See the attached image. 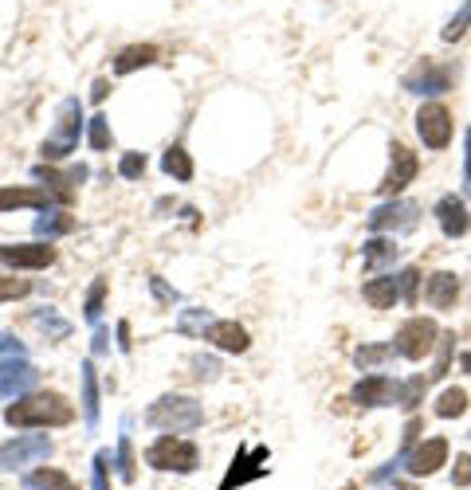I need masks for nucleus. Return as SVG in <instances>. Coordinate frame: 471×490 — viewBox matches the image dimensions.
<instances>
[{"label":"nucleus","instance_id":"obj_1","mask_svg":"<svg viewBox=\"0 0 471 490\" xmlns=\"http://www.w3.org/2000/svg\"><path fill=\"white\" fill-rule=\"evenodd\" d=\"M4 420L12 428H63V424L75 420V408L67 404L63 393H32L8 408Z\"/></svg>","mask_w":471,"mask_h":490},{"label":"nucleus","instance_id":"obj_2","mask_svg":"<svg viewBox=\"0 0 471 490\" xmlns=\"http://www.w3.org/2000/svg\"><path fill=\"white\" fill-rule=\"evenodd\" d=\"M146 420L153 424V428L174 432V435H177V432H193V428H201L205 412H201V404L189 401V396H161V401L146 412Z\"/></svg>","mask_w":471,"mask_h":490},{"label":"nucleus","instance_id":"obj_3","mask_svg":"<svg viewBox=\"0 0 471 490\" xmlns=\"http://www.w3.org/2000/svg\"><path fill=\"white\" fill-rule=\"evenodd\" d=\"M146 463L153 471H177V475H189V471H197V463H201V451H197V443L181 440V435H161V440L146 451Z\"/></svg>","mask_w":471,"mask_h":490},{"label":"nucleus","instance_id":"obj_4","mask_svg":"<svg viewBox=\"0 0 471 490\" xmlns=\"http://www.w3.org/2000/svg\"><path fill=\"white\" fill-rule=\"evenodd\" d=\"M436 341H440V330H436V322L432 318H409V322L397 330V353L401 357H409V361H424L432 349H436Z\"/></svg>","mask_w":471,"mask_h":490},{"label":"nucleus","instance_id":"obj_5","mask_svg":"<svg viewBox=\"0 0 471 490\" xmlns=\"http://www.w3.org/2000/svg\"><path fill=\"white\" fill-rule=\"evenodd\" d=\"M79 126H83V106H79L75 98H67V103H63V111H59V130H56V138L43 142L40 153H43L48 161L67 157V153L79 145Z\"/></svg>","mask_w":471,"mask_h":490},{"label":"nucleus","instance_id":"obj_6","mask_svg":"<svg viewBox=\"0 0 471 490\" xmlns=\"http://www.w3.org/2000/svg\"><path fill=\"white\" fill-rule=\"evenodd\" d=\"M51 456V440L48 435H16L12 443L0 448V467L4 471H20V467H32V463L48 459Z\"/></svg>","mask_w":471,"mask_h":490},{"label":"nucleus","instance_id":"obj_7","mask_svg":"<svg viewBox=\"0 0 471 490\" xmlns=\"http://www.w3.org/2000/svg\"><path fill=\"white\" fill-rule=\"evenodd\" d=\"M416 134L429 149H444L452 142V114L444 103H424L421 114H416Z\"/></svg>","mask_w":471,"mask_h":490},{"label":"nucleus","instance_id":"obj_8","mask_svg":"<svg viewBox=\"0 0 471 490\" xmlns=\"http://www.w3.org/2000/svg\"><path fill=\"white\" fill-rule=\"evenodd\" d=\"M393 161H389V173L382 180V193L385 196H397L405 185H413V177L421 173V161H416V153L409 149V145H401V142H393Z\"/></svg>","mask_w":471,"mask_h":490},{"label":"nucleus","instance_id":"obj_9","mask_svg":"<svg viewBox=\"0 0 471 490\" xmlns=\"http://www.w3.org/2000/svg\"><path fill=\"white\" fill-rule=\"evenodd\" d=\"M0 263H4V267L43 271L56 263V248H51V243H4V248H0Z\"/></svg>","mask_w":471,"mask_h":490},{"label":"nucleus","instance_id":"obj_10","mask_svg":"<svg viewBox=\"0 0 471 490\" xmlns=\"http://www.w3.org/2000/svg\"><path fill=\"white\" fill-rule=\"evenodd\" d=\"M448 463V440H440V435H432V440H424L421 448L409 456V475L424 479V475H436V471Z\"/></svg>","mask_w":471,"mask_h":490},{"label":"nucleus","instance_id":"obj_11","mask_svg":"<svg viewBox=\"0 0 471 490\" xmlns=\"http://www.w3.org/2000/svg\"><path fill=\"white\" fill-rule=\"evenodd\" d=\"M264 463H267V451H264V448H256V451L243 448L240 456L232 459V471L224 475L220 490H236V486L248 483V479H259V475H264Z\"/></svg>","mask_w":471,"mask_h":490},{"label":"nucleus","instance_id":"obj_12","mask_svg":"<svg viewBox=\"0 0 471 490\" xmlns=\"http://www.w3.org/2000/svg\"><path fill=\"white\" fill-rule=\"evenodd\" d=\"M397 393H401V388H397L385 373H369L358 388H353V401L366 404V408H382V404H393Z\"/></svg>","mask_w":471,"mask_h":490},{"label":"nucleus","instance_id":"obj_13","mask_svg":"<svg viewBox=\"0 0 471 490\" xmlns=\"http://www.w3.org/2000/svg\"><path fill=\"white\" fill-rule=\"evenodd\" d=\"M436 220H440V228L444 235H464L471 228V216H467V204L464 201H456V196H444V201L436 204Z\"/></svg>","mask_w":471,"mask_h":490},{"label":"nucleus","instance_id":"obj_14","mask_svg":"<svg viewBox=\"0 0 471 490\" xmlns=\"http://www.w3.org/2000/svg\"><path fill=\"white\" fill-rule=\"evenodd\" d=\"M416 224V204L409 201H397V204H385L369 216V228L382 232V228H413Z\"/></svg>","mask_w":471,"mask_h":490},{"label":"nucleus","instance_id":"obj_15","mask_svg":"<svg viewBox=\"0 0 471 490\" xmlns=\"http://www.w3.org/2000/svg\"><path fill=\"white\" fill-rule=\"evenodd\" d=\"M208 341H212V346H220L224 353H243V349L251 346L248 330H243V325H236V322H212V325H208Z\"/></svg>","mask_w":471,"mask_h":490},{"label":"nucleus","instance_id":"obj_16","mask_svg":"<svg viewBox=\"0 0 471 490\" xmlns=\"http://www.w3.org/2000/svg\"><path fill=\"white\" fill-rule=\"evenodd\" d=\"M424 298H429L436 310H448V306H456V298H459V279L452 275V271H440V275L429 279V290H424Z\"/></svg>","mask_w":471,"mask_h":490},{"label":"nucleus","instance_id":"obj_17","mask_svg":"<svg viewBox=\"0 0 471 490\" xmlns=\"http://www.w3.org/2000/svg\"><path fill=\"white\" fill-rule=\"evenodd\" d=\"M51 193L48 188H0V212L8 208H48Z\"/></svg>","mask_w":471,"mask_h":490},{"label":"nucleus","instance_id":"obj_18","mask_svg":"<svg viewBox=\"0 0 471 490\" xmlns=\"http://www.w3.org/2000/svg\"><path fill=\"white\" fill-rule=\"evenodd\" d=\"M161 51L153 48V43H134V48H122L118 51V59H114V71L118 75H130V71H138V67H150V63H158Z\"/></svg>","mask_w":471,"mask_h":490},{"label":"nucleus","instance_id":"obj_19","mask_svg":"<svg viewBox=\"0 0 471 490\" xmlns=\"http://www.w3.org/2000/svg\"><path fill=\"white\" fill-rule=\"evenodd\" d=\"M361 295H366V302L374 306V310H389V306L401 298V287H397V279L382 275V279H369V283L361 287Z\"/></svg>","mask_w":471,"mask_h":490},{"label":"nucleus","instance_id":"obj_20","mask_svg":"<svg viewBox=\"0 0 471 490\" xmlns=\"http://www.w3.org/2000/svg\"><path fill=\"white\" fill-rule=\"evenodd\" d=\"M448 83H452L448 71H436L429 59H424L421 67H416L413 75L405 79V87H409V90H421V95H432V90H448Z\"/></svg>","mask_w":471,"mask_h":490},{"label":"nucleus","instance_id":"obj_21","mask_svg":"<svg viewBox=\"0 0 471 490\" xmlns=\"http://www.w3.org/2000/svg\"><path fill=\"white\" fill-rule=\"evenodd\" d=\"M24 490H79V486L71 483L63 471H56V467H40L35 475L24 479Z\"/></svg>","mask_w":471,"mask_h":490},{"label":"nucleus","instance_id":"obj_22","mask_svg":"<svg viewBox=\"0 0 471 490\" xmlns=\"http://www.w3.org/2000/svg\"><path fill=\"white\" fill-rule=\"evenodd\" d=\"M32 380H35V369H28V365L16 369V361H12V365H0V396L16 393V388L32 385Z\"/></svg>","mask_w":471,"mask_h":490},{"label":"nucleus","instance_id":"obj_23","mask_svg":"<svg viewBox=\"0 0 471 490\" xmlns=\"http://www.w3.org/2000/svg\"><path fill=\"white\" fill-rule=\"evenodd\" d=\"M161 169H166L169 177H177V180H189V177H193V161H189V153L181 149V145H169L166 157H161Z\"/></svg>","mask_w":471,"mask_h":490},{"label":"nucleus","instance_id":"obj_24","mask_svg":"<svg viewBox=\"0 0 471 490\" xmlns=\"http://www.w3.org/2000/svg\"><path fill=\"white\" fill-rule=\"evenodd\" d=\"M467 412V393L464 388H444L440 401H436V416L452 420V416H464Z\"/></svg>","mask_w":471,"mask_h":490},{"label":"nucleus","instance_id":"obj_25","mask_svg":"<svg viewBox=\"0 0 471 490\" xmlns=\"http://www.w3.org/2000/svg\"><path fill=\"white\" fill-rule=\"evenodd\" d=\"M32 290L28 279H16V275H0V302H12V298H24Z\"/></svg>","mask_w":471,"mask_h":490},{"label":"nucleus","instance_id":"obj_26","mask_svg":"<svg viewBox=\"0 0 471 490\" xmlns=\"http://www.w3.org/2000/svg\"><path fill=\"white\" fill-rule=\"evenodd\" d=\"M393 256H397L393 240H369L366 243V267H377V263H385V259H393Z\"/></svg>","mask_w":471,"mask_h":490},{"label":"nucleus","instance_id":"obj_27","mask_svg":"<svg viewBox=\"0 0 471 490\" xmlns=\"http://www.w3.org/2000/svg\"><path fill=\"white\" fill-rule=\"evenodd\" d=\"M385 357H393V349L389 346H366V349H358V369H369V365H382Z\"/></svg>","mask_w":471,"mask_h":490},{"label":"nucleus","instance_id":"obj_28","mask_svg":"<svg viewBox=\"0 0 471 490\" xmlns=\"http://www.w3.org/2000/svg\"><path fill=\"white\" fill-rule=\"evenodd\" d=\"M83 388H87V420H95V416H98V388H95V369H83Z\"/></svg>","mask_w":471,"mask_h":490},{"label":"nucleus","instance_id":"obj_29","mask_svg":"<svg viewBox=\"0 0 471 490\" xmlns=\"http://www.w3.org/2000/svg\"><path fill=\"white\" fill-rule=\"evenodd\" d=\"M118 173H122L126 180H138L142 173H146V157H142V153H126L122 165H118Z\"/></svg>","mask_w":471,"mask_h":490},{"label":"nucleus","instance_id":"obj_30","mask_svg":"<svg viewBox=\"0 0 471 490\" xmlns=\"http://www.w3.org/2000/svg\"><path fill=\"white\" fill-rule=\"evenodd\" d=\"M467 24H471V0H467V4L464 8H459V16H456V20H452L448 24V28H444V40H459V35H464L467 32Z\"/></svg>","mask_w":471,"mask_h":490},{"label":"nucleus","instance_id":"obj_31","mask_svg":"<svg viewBox=\"0 0 471 490\" xmlns=\"http://www.w3.org/2000/svg\"><path fill=\"white\" fill-rule=\"evenodd\" d=\"M103 295H106V279H98V283L90 287V295H87V318H90V322L103 314Z\"/></svg>","mask_w":471,"mask_h":490},{"label":"nucleus","instance_id":"obj_32","mask_svg":"<svg viewBox=\"0 0 471 490\" xmlns=\"http://www.w3.org/2000/svg\"><path fill=\"white\" fill-rule=\"evenodd\" d=\"M90 145H95V149H106V145H111V126H106V118H95V122H90Z\"/></svg>","mask_w":471,"mask_h":490},{"label":"nucleus","instance_id":"obj_33","mask_svg":"<svg viewBox=\"0 0 471 490\" xmlns=\"http://www.w3.org/2000/svg\"><path fill=\"white\" fill-rule=\"evenodd\" d=\"M452 483L467 486L471 483V456H456V467H452Z\"/></svg>","mask_w":471,"mask_h":490},{"label":"nucleus","instance_id":"obj_34","mask_svg":"<svg viewBox=\"0 0 471 490\" xmlns=\"http://www.w3.org/2000/svg\"><path fill=\"white\" fill-rule=\"evenodd\" d=\"M106 471H111V456L103 451V456L95 459V490H111L106 486Z\"/></svg>","mask_w":471,"mask_h":490},{"label":"nucleus","instance_id":"obj_35","mask_svg":"<svg viewBox=\"0 0 471 490\" xmlns=\"http://www.w3.org/2000/svg\"><path fill=\"white\" fill-rule=\"evenodd\" d=\"M35 232L40 235H59V232H71V220L63 216V220H40L35 224Z\"/></svg>","mask_w":471,"mask_h":490},{"label":"nucleus","instance_id":"obj_36","mask_svg":"<svg viewBox=\"0 0 471 490\" xmlns=\"http://www.w3.org/2000/svg\"><path fill=\"white\" fill-rule=\"evenodd\" d=\"M118 463H122V479H134V456H130V440H122V451H118Z\"/></svg>","mask_w":471,"mask_h":490},{"label":"nucleus","instance_id":"obj_37","mask_svg":"<svg viewBox=\"0 0 471 490\" xmlns=\"http://www.w3.org/2000/svg\"><path fill=\"white\" fill-rule=\"evenodd\" d=\"M106 90H111V83H106V79H98V83H95V103H103Z\"/></svg>","mask_w":471,"mask_h":490},{"label":"nucleus","instance_id":"obj_38","mask_svg":"<svg viewBox=\"0 0 471 490\" xmlns=\"http://www.w3.org/2000/svg\"><path fill=\"white\" fill-rule=\"evenodd\" d=\"M467 193H471V130H467Z\"/></svg>","mask_w":471,"mask_h":490},{"label":"nucleus","instance_id":"obj_39","mask_svg":"<svg viewBox=\"0 0 471 490\" xmlns=\"http://www.w3.org/2000/svg\"><path fill=\"white\" fill-rule=\"evenodd\" d=\"M464 369H467V373H471V353H464Z\"/></svg>","mask_w":471,"mask_h":490}]
</instances>
